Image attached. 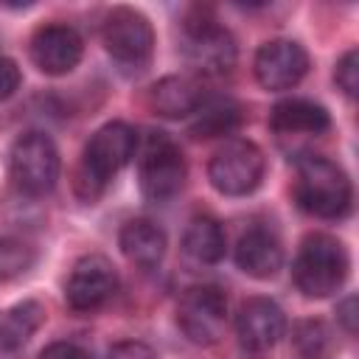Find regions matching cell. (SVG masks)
Wrapping results in <instances>:
<instances>
[{"instance_id":"1","label":"cell","mask_w":359,"mask_h":359,"mask_svg":"<svg viewBox=\"0 0 359 359\" xmlns=\"http://www.w3.org/2000/svg\"><path fill=\"white\" fill-rule=\"evenodd\" d=\"M294 199L300 210L317 219H342L351 210L353 188L342 165L328 157L309 154L297 163Z\"/></svg>"},{"instance_id":"2","label":"cell","mask_w":359,"mask_h":359,"mask_svg":"<svg viewBox=\"0 0 359 359\" xmlns=\"http://www.w3.org/2000/svg\"><path fill=\"white\" fill-rule=\"evenodd\" d=\"M137 135L123 121H109L84 146L81 168H79V191L84 199H95L104 185L135 157Z\"/></svg>"},{"instance_id":"3","label":"cell","mask_w":359,"mask_h":359,"mask_svg":"<svg viewBox=\"0 0 359 359\" xmlns=\"http://www.w3.org/2000/svg\"><path fill=\"white\" fill-rule=\"evenodd\" d=\"M348 269L351 261L342 241L325 233H314L300 244L292 264V278L306 297H331L342 289Z\"/></svg>"},{"instance_id":"4","label":"cell","mask_w":359,"mask_h":359,"mask_svg":"<svg viewBox=\"0 0 359 359\" xmlns=\"http://www.w3.org/2000/svg\"><path fill=\"white\" fill-rule=\"evenodd\" d=\"M59 168V149L45 132H25L8 149V174L14 185L28 196H42L53 191Z\"/></svg>"},{"instance_id":"5","label":"cell","mask_w":359,"mask_h":359,"mask_svg":"<svg viewBox=\"0 0 359 359\" xmlns=\"http://www.w3.org/2000/svg\"><path fill=\"white\" fill-rule=\"evenodd\" d=\"M185 177L188 165L180 146L165 132H149L137 157V180L143 196L151 202H165L182 191Z\"/></svg>"},{"instance_id":"6","label":"cell","mask_w":359,"mask_h":359,"mask_svg":"<svg viewBox=\"0 0 359 359\" xmlns=\"http://www.w3.org/2000/svg\"><path fill=\"white\" fill-rule=\"evenodd\" d=\"M208 180L224 196H247L264 180V151L252 140L233 137L210 157Z\"/></svg>"},{"instance_id":"7","label":"cell","mask_w":359,"mask_h":359,"mask_svg":"<svg viewBox=\"0 0 359 359\" xmlns=\"http://www.w3.org/2000/svg\"><path fill=\"white\" fill-rule=\"evenodd\" d=\"M101 39L107 53L121 67H129V70H143L154 50L151 22L129 6H118L104 17Z\"/></svg>"},{"instance_id":"8","label":"cell","mask_w":359,"mask_h":359,"mask_svg":"<svg viewBox=\"0 0 359 359\" xmlns=\"http://www.w3.org/2000/svg\"><path fill=\"white\" fill-rule=\"evenodd\" d=\"M227 320V297L213 283H196L182 292L177 306V323L182 334L196 345H213Z\"/></svg>"},{"instance_id":"9","label":"cell","mask_w":359,"mask_h":359,"mask_svg":"<svg viewBox=\"0 0 359 359\" xmlns=\"http://www.w3.org/2000/svg\"><path fill=\"white\" fill-rule=\"evenodd\" d=\"M185 56L202 76H224L236 65V42L213 17L185 22Z\"/></svg>"},{"instance_id":"10","label":"cell","mask_w":359,"mask_h":359,"mask_svg":"<svg viewBox=\"0 0 359 359\" xmlns=\"http://www.w3.org/2000/svg\"><path fill=\"white\" fill-rule=\"evenodd\" d=\"M118 292V272L104 255H84L65 280V300L73 311H95Z\"/></svg>"},{"instance_id":"11","label":"cell","mask_w":359,"mask_h":359,"mask_svg":"<svg viewBox=\"0 0 359 359\" xmlns=\"http://www.w3.org/2000/svg\"><path fill=\"white\" fill-rule=\"evenodd\" d=\"M252 70L264 90H292L309 73V53L294 39H269L258 48Z\"/></svg>"},{"instance_id":"12","label":"cell","mask_w":359,"mask_h":359,"mask_svg":"<svg viewBox=\"0 0 359 359\" xmlns=\"http://www.w3.org/2000/svg\"><path fill=\"white\" fill-rule=\"evenodd\" d=\"M84 53V42L76 28L70 25H42L31 36V59L34 65L48 76H65L70 73Z\"/></svg>"},{"instance_id":"13","label":"cell","mask_w":359,"mask_h":359,"mask_svg":"<svg viewBox=\"0 0 359 359\" xmlns=\"http://www.w3.org/2000/svg\"><path fill=\"white\" fill-rule=\"evenodd\" d=\"M286 331L283 309L269 297H250L236 314V334L247 351H269Z\"/></svg>"},{"instance_id":"14","label":"cell","mask_w":359,"mask_h":359,"mask_svg":"<svg viewBox=\"0 0 359 359\" xmlns=\"http://www.w3.org/2000/svg\"><path fill=\"white\" fill-rule=\"evenodd\" d=\"M269 126L278 137H317L328 132L331 115L309 98H283L269 112Z\"/></svg>"},{"instance_id":"15","label":"cell","mask_w":359,"mask_h":359,"mask_svg":"<svg viewBox=\"0 0 359 359\" xmlns=\"http://www.w3.org/2000/svg\"><path fill=\"white\" fill-rule=\"evenodd\" d=\"M236 264L250 278L266 280L280 269L283 247L275 238V233H269L266 227H250L247 233H241L236 244Z\"/></svg>"},{"instance_id":"16","label":"cell","mask_w":359,"mask_h":359,"mask_svg":"<svg viewBox=\"0 0 359 359\" xmlns=\"http://www.w3.org/2000/svg\"><path fill=\"white\" fill-rule=\"evenodd\" d=\"M208 93L196 76H163L151 84V107L163 118H188L205 104Z\"/></svg>"},{"instance_id":"17","label":"cell","mask_w":359,"mask_h":359,"mask_svg":"<svg viewBox=\"0 0 359 359\" xmlns=\"http://www.w3.org/2000/svg\"><path fill=\"white\" fill-rule=\"evenodd\" d=\"M118 244L123 255L140 269H154L165 255V233L149 219H132L121 227Z\"/></svg>"},{"instance_id":"18","label":"cell","mask_w":359,"mask_h":359,"mask_svg":"<svg viewBox=\"0 0 359 359\" xmlns=\"http://www.w3.org/2000/svg\"><path fill=\"white\" fill-rule=\"evenodd\" d=\"M182 250L196 264H219L227 250L222 224L213 216H194L182 236Z\"/></svg>"},{"instance_id":"19","label":"cell","mask_w":359,"mask_h":359,"mask_svg":"<svg viewBox=\"0 0 359 359\" xmlns=\"http://www.w3.org/2000/svg\"><path fill=\"white\" fill-rule=\"evenodd\" d=\"M45 309L36 300H22L6 311H0V351H17L22 348L34 331L42 325Z\"/></svg>"},{"instance_id":"20","label":"cell","mask_w":359,"mask_h":359,"mask_svg":"<svg viewBox=\"0 0 359 359\" xmlns=\"http://www.w3.org/2000/svg\"><path fill=\"white\" fill-rule=\"evenodd\" d=\"M194 115H196V121L191 123L194 137L230 135L241 123V107L230 98H205V104Z\"/></svg>"},{"instance_id":"21","label":"cell","mask_w":359,"mask_h":359,"mask_svg":"<svg viewBox=\"0 0 359 359\" xmlns=\"http://www.w3.org/2000/svg\"><path fill=\"white\" fill-rule=\"evenodd\" d=\"M31 264H34V250L25 241L0 236V280H11L22 275Z\"/></svg>"},{"instance_id":"22","label":"cell","mask_w":359,"mask_h":359,"mask_svg":"<svg viewBox=\"0 0 359 359\" xmlns=\"http://www.w3.org/2000/svg\"><path fill=\"white\" fill-rule=\"evenodd\" d=\"M334 81L348 98H356V93H359V50L356 48L342 53V59L337 62V70H334Z\"/></svg>"},{"instance_id":"23","label":"cell","mask_w":359,"mask_h":359,"mask_svg":"<svg viewBox=\"0 0 359 359\" xmlns=\"http://www.w3.org/2000/svg\"><path fill=\"white\" fill-rule=\"evenodd\" d=\"M20 81H22V73H20L17 62L8 56H0V101L11 98L20 90Z\"/></svg>"},{"instance_id":"24","label":"cell","mask_w":359,"mask_h":359,"mask_svg":"<svg viewBox=\"0 0 359 359\" xmlns=\"http://www.w3.org/2000/svg\"><path fill=\"white\" fill-rule=\"evenodd\" d=\"M39 359H90V353L76 342L59 339V342H50L48 348H42Z\"/></svg>"},{"instance_id":"25","label":"cell","mask_w":359,"mask_h":359,"mask_svg":"<svg viewBox=\"0 0 359 359\" xmlns=\"http://www.w3.org/2000/svg\"><path fill=\"white\" fill-rule=\"evenodd\" d=\"M107 359H157V356L146 342H118L115 348H109Z\"/></svg>"},{"instance_id":"26","label":"cell","mask_w":359,"mask_h":359,"mask_svg":"<svg viewBox=\"0 0 359 359\" xmlns=\"http://www.w3.org/2000/svg\"><path fill=\"white\" fill-rule=\"evenodd\" d=\"M337 320L342 323V328H345L348 334L356 331V297H353V294H348V297L337 306Z\"/></svg>"}]
</instances>
